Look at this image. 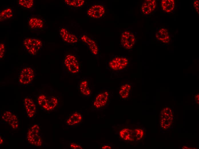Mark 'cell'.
<instances>
[{
    "label": "cell",
    "mask_w": 199,
    "mask_h": 149,
    "mask_svg": "<svg viewBox=\"0 0 199 149\" xmlns=\"http://www.w3.org/2000/svg\"><path fill=\"white\" fill-rule=\"evenodd\" d=\"M129 58L124 55H112L107 62L108 69L114 73L125 70L129 66Z\"/></svg>",
    "instance_id": "cell-1"
},
{
    "label": "cell",
    "mask_w": 199,
    "mask_h": 149,
    "mask_svg": "<svg viewBox=\"0 0 199 149\" xmlns=\"http://www.w3.org/2000/svg\"><path fill=\"white\" fill-rule=\"evenodd\" d=\"M112 127L114 133L118 136L120 140L127 143L136 142L133 129L129 126L118 124L114 125Z\"/></svg>",
    "instance_id": "cell-2"
},
{
    "label": "cell",
    "mask_w": 199,
    "mask_h": 149,
    "mask_svg": "<svg viewBox=\"0 0 199 149\" xmlns=\"http://www.w3.org/2000/svg\"><path fill=\"white\" fill-rule=\"evenodd\" d=\"M120 36L119 44L120 46L129 51L132 50L136 41L135 33L128 29L121 30Z\"/></svg>",
    "instance_id": "cell-3"
},
{
    "label": "cell",
    "mask_w": 199,
    "mask_h": 149,
    "mask_svg": "<svg viewBox=\"0 0 199 149\" xmlns=\"http://www.w3.org/2000/svg\"><path fill=\"white\" fill-rule=\"evenodd\" d=\"M106 11L107 7L105 3H93L87 9L86 15L89 18L99 19L105 17Z\"/></svg>",
    "instance_id": "cell-4"
},
{
    "label": "cell",
    "mask_w": 199,
    "mask_h": 149,
    "mask_svg": "<svg viewBox=\"0 0 199 149\" xmlns=\"http://www.w3.org/2000/svg\"><path fill=\"white\" fill-rule=\"evenodd\" d=\"M23 44L26 51L31 56L37 54L42 47L41 40L34 37H26L23 40Z\"/></svg>",
    "instance_id": "cell-5"
},
{
    "label": "cell",
    "mask_w": 199,
    "mask_h": 149,
    "mask_svg": "<svg viewBox=\"0 0 199 149\" xmlns=\"http://www.w3.org/2000/svg\"><path fill=\"white\" fill-rule=\"evenodd\" d=\"M40 127L34 124L29 127L27 130V139L30 144L37 146H42V140L40 134Z\"/></svg>",
    "instance_id": "cell-6"
},
{
    "label": "cell",
    "mask_w": 199,
    "mask_h": 149,
    "mask_svg": "<svg viewBox=\"0 0 199 149\" xmlns=\"http://www.w3.org/2000/svg\"><path fill=\"white\" fill-rule=\"evenodd\" d=\"M27 19L28 28L30 31L41 32L44 30L45 20L40 15L31 14Z\"/></svg>",
    "instance_id": "cell-7"
},
{
    "label": "cell",
    "mask_w": 199,
    "mask_h": 149,
    "mask_svg": "<svg viewBox=\"0 0 199 149\" xmlns=\"http://www.w3.org/2000/svg\"><path fill=\"white\" fill-rule=\"evenodd\" d=\"M112 94L110 91H105L97 94L93 101V105L96 109L105 107L110 102Z\"/></svg>",
    "instance_id": "cell-8"
},
{
    "label": "cell",
    "mask_w": 199,
    "mask_h": 149,
    "mask_svg": "<svg viewBox=\"0 0 199 149\" xmlns=\"http://www.w3.org/2000/svg\"><path fill=\"white\" fill-rule=\"evenodd\" d=\"M38 104L45 110L49 111L54 109L58 103L57 99L54 97H47L44 95L39 96L37 99Z\"/></svg>",
    "instance_id": "cell-9"
},
{
    "label": "cell",
    "mask_w": 199,
    "mask_h": 149,
    "mask_svg": "<svg viewBox=\"0 0 199 149\" xmlns=\"http://www.w3.org/2000/svg\"><path fill=\"white\" fill-rule=\"evenodd\" d=\"M160 116L161 128L164 129L169 128L173 120V114L171 109L167 107L163 108L161 111Z\"/></svg>",
    "instance_id": "cell-10"
},
{
    "label": "cell",
    "mask_w": 199,
    "mask_h": 149,
    "mask_svg": "<svg viewBox=\"0 0 199 149\" xmlns=\"http://www.w3.org/2000/svg\"><path fill=\"white\" fill-rule=\"evenodd\" d=\"M64 62L65 66L71 73H76L79 71V64L77 58L74 55L71 54L67 55Z\"/></svg>",
    "instance_id": "cell-11"
},
{
    "label": "cell",
    "mask_w": 199,
    "mask_h": 149,
    "mask_svg": "<svg viewBox=\"0 0 199 149\" xmlns=\"http://www.w3.org/2000/svg\"><path fill=\"white\" fill-rule=\"evenodd\" d=\"M35 76L34 72L32 68L25 67L21 71L19 76V83L22 85H26L30 83Z\"/></svg>",
    "instance_id": "cell-12"
},
{
    "label": "cell",
    "mask_w": 199,
    "mask_h": 149,
    "mask_svg": "<svg viewBox=\"0 0 199 149\" xmlns=\"http://www.w3.org/2000/svg\"><path fill=\"white\" fill-rule=\"evenodd\" d=\"M59 32L60 37L65 42L70 44L76 43L78 42V38L77 36L66 27H60Z\"/></svg>",
    "instance_id": "cell-13"
},
{
    "label": "cell",
    "mask_w": 199,
    "mask_h": 149,
    "mask_svg": "<svg viewBox=\"0 0 199 149\" xmlns=\"http://www.w3.org/2000/svg\"><path fill=\"white\" fill-rule=\"evenodd\" d=\"M80 38L81 40L87 45L92 54L95 56L98 54L99 48L95 40L85 34L81 36Z\"/></svg>",
    "instance_id": "cell-14"
},
{
    "label": "cell",
    "mask_w": 199,
    "mask_h": 149,
    "mask_svg": "<svg viewBox=\"0 0 199 149\" xmlns=\"http://www.w3.org/2000/svg\"><path fill=\"white\" fill-rule=\"evenodd\" d=\"M2 118L13 129H17L19 123L18 117L11 110H6L2 114Z\"/></svg>",
    "instance_id": "cell-15"
},
{
    "label": "cell",
    "mask_w": 199,
    "mask_h": 149,
    "mask_svg": "<svg viewBox=\"0 0 199 149\" xmlns=\"http://www.w3.org/2000/svg\"><path fill=\"white\" fill-rule=\"evenodd\" d=\"M133 86L128 81L122 83L118 89V94L120 98L123 100H126L130 97Z\"/></svg>",
    "instance_id": "cell-16"
},
{
    "label": "cell",
    "mask_w": 199,
    "mask_h": 149,
    "mask_svg": "<svg viewBox=\"0 0 199 149\" xmlns=\"http://www.w3.org/2000/svg\"><path fill=\"white\" fill-rule=\"evenodd\" d=\"M23 105L28 117L30 118H33L36 112V107L32 100L25 97L23 99Z\"/></svg>",
    "instance_id": "cell-17"
},
{
    "label": "cell",
    "mask_w": 199,
    "mask_h": 149,
    "mask_svg": "<svg viewBox=\"0 0 199 149\" xmlns=\"http://www.w3.org/2000/svg\"><path fill=\"white\" fill-rule=\"evenodd\" d=\"M155 0H146L142 3L141 7V11L144 15H149L152 13L156 7Z\"/></svg>",
    "instance_id": "cell-18"
},
{
    "label": "cell",
    "mask_w": 199,
    "mask_h": 149,
    "mask_svg": "<svg viewBox=\"0 0 199 149\" xmlns=\"http://www.w3.org/2000/svg\"><path fill=\"white\" fill-rule=\"evenodd\" d=\"M83 120L82 115L79 112L76 111L69 116L65 121L68 126H72L80 124Z\"/></svg>",
    "instance_id": "cell-19"
},
{
    "label": "cell",
    "mask_w": 199,
    "mask_h": 149,
    "mask_svg": "<svg viewBox=\"0 0 199 149\" xmlns=\"http://www.w3.org/2000/svg\"><path fill=\"white\" fill-rule=\"evenodd\" d=\"M14 17L13 8L10 6H5L0 12V22L13 19Z\"/></svg>",
    "instance_id": "cell-20"
},
{
    "label": "cell",
    "mask_w": 199,
    "mask_h": 149,
    "mask_svg": "<svg viewBox=\"0 0 199 149\" xmlns=\"http://www.w3.org/2000/svg\"><path fill=\"white\" fill-rule=\"evenodd\" d=\"M156 39L164 43H168L170 41V36L168 30L166 29L161 28L156 33Z\"/></svg>",
    "instance_id": "cell-21"
},
{
    "label": "cell",
    "mask_w": 199,
    "mask_h": 149,
    "mask_svg": "<svg viewBox=\"0 0 199 149\" xmlns=\"http://www.w3.org/2000/svg\"><path fill=\"white\" fill-rule=\"evenodd\" d=\"M79 91L82 95L85 97H89L92 91L88 81L85 80L81 81L79 86Z\"/></svg>",
    "instance_id": "cell-22"
},
{
    "label": "cell",
    "mask_w": 199,
    "mask_h": 149,
    "mask_svg": "<svg viewBox=\"0 0 199 149\" xmlns=\"http://www.w3.org/2000/svg\"><path fill=\"white\" fill-rule=\"evenodd\" d=\"M175 2L174 0H162L161 2V7L162 10L166 13L172 11L175 7Z\"/></svg>",
    "instance_id": "cell-23"
},
{
    "label": "cell",
    "mask_w": 199,
    "mask_h": 149,
    "mask_svg": "<svg viewBox=\"0 0 199 149\" xmlns=\"http://www.w3.org/2000/svg\"><path fill=\"white\" fill-rule=\"evenodd\" d=\"M64 3L69 7L79 8L82 7L85 4V1L83 0H65Z\"/></svg>",
    "instance_id": "cell-24"
},
{
    "label": "cell",
    "mask_w": 199,
    "mask_h": 149,
    "mask_svg": "<svg viewBox=\"0 0 199 149\" xmlns=\"http://www.w3.org/2000/svg\"><path fill=\"white\" fill-rule=\"evenodd\" d=\"M18 5L22 8L27 9H31L34 5V0H18Z\"/></svg>",
    "instance_id": "cell-25"
},
{
    "label": "cell",
    "mask_w": 199,
    "mask_h": 149,
    "mask_svg": "<svg viewBox=\"0 0 199 149\" xmlns=\"http://www.w3.org/2000/svg\"><path fill=\"white\" fill-rule=\"evenodd\" d=\"M134 137L136 142L139 141L144 137V130L140 127H137L133 129Z\"/></svg>",
    "instance_id": "cell-26"
},
{
    "label": "cell",
    "mask_w": 199,
    "mask_h": 149,
    "mask_svg": "<svg viewBox=\"0 0 199 149\" xmlns=\"http://www.w3.org/2000/svg\"><path fill=\"white\" fill-rule=\"evenodd\" d=\"M5 41L1 42L0 44V58L2 60L4 58L5 52Z\"/></svg>",
    "instance_id": "cell-27"
},
{
    "label": "cell",
    "mask_w": 199,
    "mask_h": 149,
    "mask_svg": "<svg viewBox=\"0 0 199 149\" xmlns=\"http://www.w3.org/2000/svg\"><path fill=\"white\" fill-rule=\"evenodd\" d=\"M69 146L70 147L73 149H83L82 146L79 144L74 142H70Z\"/></svg>",
    "instance_id": "cell-28"
},
{
    "label": "cell",
    "mask_w": 199,
    "mask_h": 149,
    "mask_svg": "<svg viewBox=\"0 0 199 149\" xmlns=\"http://www.w3.org/2000/svg\"><path fill=\"white\" fill-rule=\"evenodd\" d=\"M100 149H113L114 147L111 143H103L100 146Z\"/></svg>",
    "instance_id": "cell-29"
},
{
    "label": "cell",
    "mask_w": 199,
    "mask_h": 149,
    "mask_svg": "<svg viewBox=\"0 0 199 149\" xmlns=\"http://www.w3.org/2000/svg\"><path fill=\"white\" fill-rule=\"evenodd\" d=\"M199 3L198 0L195 1L193 3L194 7L196 11L198 13V14L199 13Z\"/></svg>",
    "instance_id": "cell-30"
},
{
    "label": "cell",
    "mask_w": 199,
    "mask_h": 149,
    "mask_svg": "<svg viewBox=\"0 0 199 149\" xmlns=\"http://www.w3.org/2000/svg\"><path fill=\"white\" fill-rule=\"evenodd\" d=\"M3 138H2V137L1 136H0V144H2L3 143Z\"/></svg>",
    "instance_id": "cell-31"
}]
</instances>
